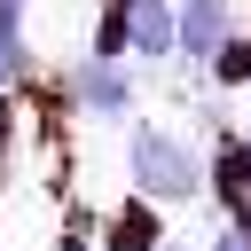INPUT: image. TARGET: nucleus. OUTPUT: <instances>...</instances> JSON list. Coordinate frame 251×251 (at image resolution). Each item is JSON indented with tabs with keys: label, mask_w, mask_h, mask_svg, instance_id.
I'll list each match as a JSON object with an SVG mask.
<instances>
[{
	"label": "nucleus",
	"mask_w": 251,
	"mask_h": 251,
	"mask_svg": "<svg viewBox=\"0 0 251 251\" xmlns=\"http://www.w3.org/2000/svg\"><path fill=\"white\" fill-rule=\"evenodd\" d=\"M204 86H212V94H251V24H243V31H235L220 55H212Z\"/></svg>",
	"instance_id": "7"
},
{
	"label": "nucleus",
	"mask_w": 251,
	"mask_h": 251,
	"mask_svg": "<svg viewBox=\"0 0 251 251\" xmlns=\"http://www.w3.org/2000/svg\"><path fill=\"white\" fill-rule=\"evenodd\" d=\"M126 188L165 204V212L196 204V196H212V149L196 133L165 126V118H133L126 126Z\"/></svg>",
	"instance_id": "1"
},
{
	"label": "nucleus",
	"mask_w": 251,
	"mask_h": 251,
	"mask_svg": "<svg viewBox=\"0 0 251 251\" xmlns=\"http://www.w3.org/2000/svg\"><path fill=\"white\" fill-rule=\"evenodd\" d=\"M204 149H212V196H220V220H251V141H243V126L212 133Z\"/></svg>",
	"instance_id": "4"
},
{
	"label": "nucleus",
	"mask_w": 251,
	"mask_h": 251,
	"mask_svg": "<svg viewBox=\"0 0 251 251\" xmlns=\"http://www.w3.org/2000/svg\"><path fill=\"white\" fill-rule=\"evenodd\" d=\"M243 31V0H180V71H212V55Z\"/></svg>",
	"instance_id": "3"
},
{
	"label": "nucleus",
	"mask_w": 251,
	"mask_h": 251,
	"mask_svg": "<svg viewBox=\"0 0 251 251\" xmlns=\"http://www.w3.org/2000/svg\"><path fill=\"white\" fill-rule=\"evenodd\" d=\"M126 63H180V0H133V39H126Z\"/></svg>",
	"instance_id": "5"
},
{
	"label": "nucleus",
	"mask_w": 251,
	"mask_h": 251,
	"mask_svg": "<svg viewBox=\"0 0 251 251\" xmlns=\"http://www.w3.org/2000/svg\"><path fill=\"white\" fill-rule=\"evenodd\" d=\"M157 243H165V204H149V196H133V188H126V204H118V212H102L94 251H157Z\"/></svg>",
	"instance_id": "6"
},
{
	"label": "nucleus",
	"mask_w": 251,
	"mask_h": 251,
	"mask_svg": "<svg viewBox=\"0 0 251 251\" xmlns=\"http://www.w3.org/2000/svg\"><path fill=\"white\" fill-rule=\"evenodd\" d=\"M63 102H71L86 126H133V110H141V78H133V63L78 55L71 78H63Z\"/></svg>",
	"instance_id": "2"
},
{
	"label": "nucleus",
	"mask_w": 251,
	"mask_h": 251,
	"mask_svg": "<svg viewBox=\"0 0 251 251\" xmlns=\"http://www.w3.org/2000/svg\"><path fill=\"white\" fill-rule=\"evenodd\" d=\"M157 251H180V243H173V235H165V243H157Z\"/></svg>",
	"instance_id": "8"
},
{
	"label": "nucleus",
	"mask_w": 251,
	"mask_h": 251,
	"mask_svg": "<svg viewBox=\"0 0 251 251\" xmlns=\"http://www.w3.org/2000/svg\"><path fill=\"white\" fill-rule=\"evenodd\" d=\"M243 102H251V94H243Z\"/></svg>",
	"instance_id": "10"
},
{
	"label": "nucleus",
	"mask_w": 251,
	"mask_h": 251,
	"mask_svg": "<svg viewBox=\"0 0 251 251\" xmlns=\"http://www.w3.org/2000/svg\"><path fill=\"white\" fill-rule=\"evenodd\" d=\"M78 251H94V243H78Z\"/></svg>",
	"instance_id": "9"
}]
</instances>
